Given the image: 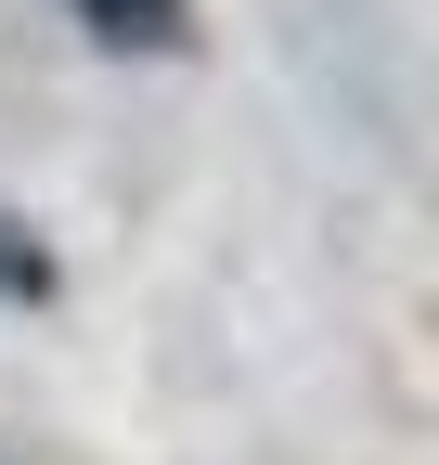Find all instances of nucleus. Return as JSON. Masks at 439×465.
I'll return each instance as SVG.
<instances>
[{"label":"nucleus","instance_id":"f257e3e1","mask_svg":"<svg viewBox=\"0 0 439 465\" xmlns=\"http://www.w3.org/2000/svg\"><path fill=\"white\" fill-rule=\"evenodd\" d=\"M91 39H130V52H169L181 39V0H78Z\"/></svg>","mask_w":439,"mask_h":465}]
</instances>
